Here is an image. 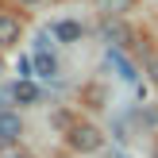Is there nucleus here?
Here are the masks:
<instances>
[{"label": "nucleus", "mask_w": 158, "mask_h": 158, "mask_svg": "<svg viewBox=\"0 0 158 158\" xmlns=\"http://www.w3.org/2000/svg\"><path fill=\"white\" fill-rule=\"evenodd\" d=\"M104 35H108V39H112V43H116V46H127V43H131V31H127V27H123V23H120V19H108V23H104Z\"/></svg>", "instance_id": "obj_7"}, {"label": "nucleus", "mask_w": 158, "mask_h": 158, "mask_svg": "<svg viewBox=\"0 0 158 158\" xmlns=\"http://www.w3.org/2000/svg\"><path fill=\"white\" fill-rule=\"evenodd\" d=\"M54 39H62V43H77V39H81V23H73V19L54 23Z\"/></svg>", "instance_id": "obj_6"}, {"label": "nucleus", "mask_w": 158, "mask_h": 158, "mask_svg": "<svg viewBox=\"0 0 158 158\" xmlns=\"http://www.w3.org/2000/svg\"><path fill=\"white\" fill-rule=\"evenodd\" d=\"M108 66H112L116 73L123 77V81H135V77H139V73H135V66H131V62L120 54V46H108Z\"/></svg>", "instance_id": "obj_2"}, {"label": "nucleus", "mask_w": 158, "mask_h": 158, "mask_svg": "<svg viewBox=\"0 0 158 158\" xmlns=\"http://www.w3.org/2000/svg\"><path fill=\"white\" fill-rule=\"evenodd\" d=\"M12 97L19 100V104H35V100H39V85L27 81V77H19V81H15V89H12Z\"/></svg>", "instance_id": "obj_4"}, {"label": "nucleus", "mask_w": 158, "mask_h": 158, "mask_svg": "<svg viewBox=\"0 0 158 158\" xmlns=\"http://www.w3.org/2000/svg\"><path fill=\"white\" fill-rule=\"evenodd\" d=\"M12 43H19V19L0 15V46H12Z\"/></svg>", "instance_id": "obj_5"}, {"label": "nucleus", "mask_w": 158, "mask_h": 158, "mask_svg": "<svg viewBox=\"0 0 158 158\" xmlns=\"http://www.w3.org/2000/svg\"><path fill=\"white\" fill-rule=\"evenodd\" d=\"M35 69H39V77H54V73H58V62H54L50 54H39V58H35Z\"/></svg>", "instance_id": "obj_8"}, {"label": "nucleus", "mask_w": 158, "mask_h": 158, "mask_svg": "<svg viewBox=\"0 0 158 158\" xmlns=\"http://www.w3.org/2000/svg\"><path fill=\"white\" fill-rule=\"evenodd\" d=\"M19 135H23L19 116H15V112H0V139H4V143H15Z\"/></svg>", "instance_id": "obj_3"}, {"label": "nucleus", "mask_w": 158, "mask_h": 158, "mask_svg": "<svg viewBox=\"0 0 158 158\" xmlns=\"http://www.w3.org/2000/svg\"><path fill=\"white\" fill-rule=\"evenodd\" d=\"M147 69H151V77L158 81V54H147Z\"/></svg>", "instance_id": "obj_9"}, {"label": "nucleus", "mask_w": 158, "mask_h": 158, "mask_svg": "<svg viewBox=\"0 0 158 158\" xmlns=\"http://www.w3.org/2000/svg\"><path fill=\"white\" fill-rule=\"evenodd\" d=\"M0 73H4V62H0Z\"/></svg>", "instance_id": "obj_10"}, {"label": "nucleus", "mask_w": 158, "mask_h": 158, "mask_svg": "<svg viewBox=\"0 0 158 158\" xmlns=\"http://www.w3.org/2000/svg\"><path fill=\"white\" fill-rule=\"evenodd\" d=\"M66 131H69V147L73 151H100V143H104L93 123H69Z\"/></svg>", "instance_id": "obj_1"}, {"label": "nucleus", "mask_w": 158, "mask_h": 158, "mask_svg": "<svg viewBox=\"0 0 158 158\" xmlns=\"http://www.w3.org/2000/svg\"><path fill=\"white\" fill-rule=\"evenodd\" d=\"M27 4H35V0H27Z\"/></svg>", "instance_id": "obj_11"}]
</instances>
